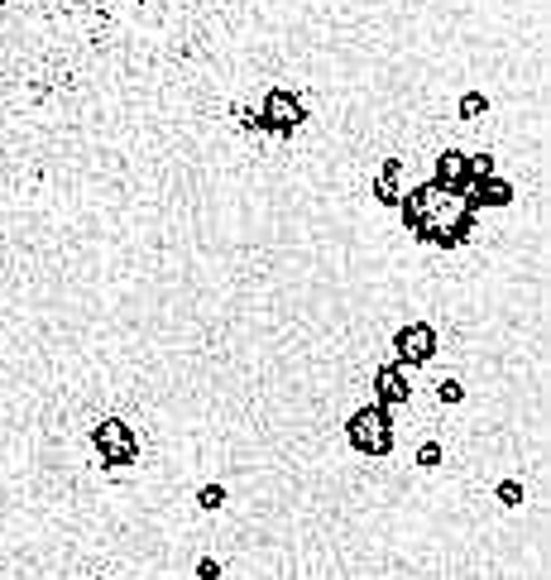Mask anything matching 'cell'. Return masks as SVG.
Instances as JSON below:
<instances>
[{
  "label": "cell",
  "instance_id": "obj_1",
  "mask_svg": "<svg viewBox=\"0 0 551 580\" xmlns=\"http://www.w3.org/2000/svg\"><path fill=\"white\" fill-rule=\"evenodd\" d=\"M350 437H355L364 451H384V447H389V441H384V437H389L384 413H360L355 422H350Z\"/></svg>",
  "mask_w": 551,
  "mask_h": 580
},
{
  "label": "cell",
  "instance_id": "obj_2",
  "mask_svg": "<svg viewBox=\"0 0 551 580\" xmlns=\"http://www.w3.org/2000/svg\"><path fill=\"white\" fill-rule=\"evenodd\" d=\"M398 345H403V355H408V360H418V355H427V350L436 345V336L427 331V327H408L403 336H398Z\"/></svg>",
  "mask_w": 551,
  "mask_h": 580
},
{
  "label": "cell",
  "instance_id": "obj_3",
  "mask_svg": "<svg viewBox=\"0 0 551 580\" xmlns=\"http://www.w3.org/2000/svg\"><path fill=\"white\" fill-rule=\"evenodd\" d=\"M379 389H384V393H389V399H403V393H408V384H403V379H393L389 370H384V374H379Z\"/></svg>",
  "mask_w": 551,
  "mask_h": 580
}]
</instances>
